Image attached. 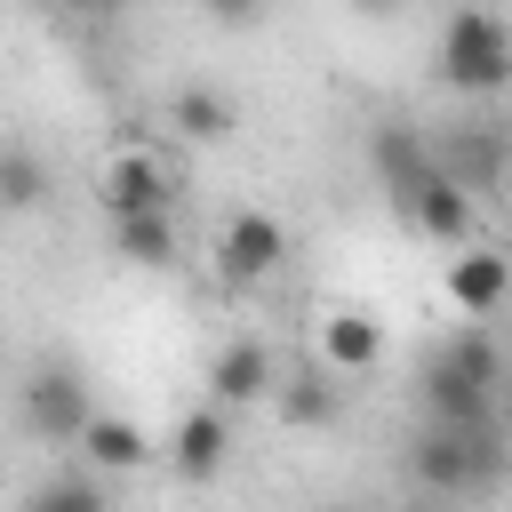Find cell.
Listing matches in <instances>:
<instances>
[{
  "label": "cell",
  "mask_w": 512,
  "mask_h": 512,
  "mask_svg": "<svg viewBox=\"0 0 512 512\" xmlns=\"http://www.w3.org/2000/svg\"><path fill=\"white\" fill-rule=\"evenodd\" d=\"M440 64V80L448 88H464V96H496L504 80H512V24L504 16H488V8H456L448 24H440V48H432Z\"/></svg>",
  "instance_id": "6da1fadb"
},
{
  "label": "cell",
  "mask_w": 512,
  "mask_h": 512,
  "mask_svg": "<svg viewBox=\"0 0 512 512\" xmlns=\"http://www.w3.org/2000/svg\"><path fill=\"white\" fill-rule=\"evenodd\" d=\"M408 472H416V488H432V496H472V488L496 480V448H488V432L424 424L416 448H408Z\"/></svg>",
  "instance_id": "7a4b0ae2"
},
{
  "label": "cell",
  "mask_w": 512,
  "mask_h": 512,
  "mask_svg": "<svg viewBox=\"0 0 512 512\" xmlns=\"http://www.w3.org/2000/svg\"><path fill=\"white\" fill-rule=\"evenodd\" d=\"M432 160H440V176L472 200V192H496V184L512 176V136H504L496 120H472V128H448V136L432 144Z\"/></svg>",
  "instance_id": "3957f363"
},
{
  "label": "cell",
  "mask_w": 512,
  "mask_h": 512,
  "mask_svg": "<svg viewBox=\"0 0 512 512\" xmlns=\"http://www.w3.org/2000/svg\"><path fill=\"white\" fill-rule=\"evenodd\" d=\"M24 424H32L40 440H56V448H80V440H88V424H96L80 368H40V376L24 384Z\"/></svg>",
  "instance_id": "277c9868"
},
{
  "label": "cell",
  "mask_w": 512,
  "mask_h": 512,
  "mask_svg": "<svg viewBox=\"0 0 512 512\" xmlns=\"http://www.w3.org/2000/svg\"><path fill=\"white\" fill-rule=\"evenodd\" d=\"M368 160H376V176H384V192H392V208H400V216H408V208L432 192V176H440L432 144H424L408 120H384V128L368 136Z\"/></svg>",
  "instance_id": "5b68a950"
},
{
  "label": "cell",
  "mask_w": 512,
  "mask_h": 512,
  "mask_svg": "<svg viewBox=\"0 0 512 512\" xmlns=\"http://www.w3.org/2000/svg\"><path fill=\"white\" fill-rule=\"evenodd\" d=\"M280 256H288V232H280V216H264V208H240V216L224 224V240H216V272H224L232 288L280 272Z\"/></svg>",
  "instance_id": "8992f818"
},
{
  "label": "cell",
  "mask_w": 512,
  "mask_h": 512,
  "mask_svg": "<svg viewBox=\"0 0 512 512\" xmlns=\"http://www.w3.org/2000/svg\"><path fill=\"white\" fill-rule=\"evenodd\" d=\"M208 392H216V408L280 400V368H272V344H264V336H232V344L208 360Z\"/></svg>",
  "instance_id": "52a82bcc"
},
{
  "label": "cell",
  "mask_w": 512,
  "mask_h": 512,
  "mask_svg": "<svg viewBox=\"0 0 512 512\" xmlns=\"http://www.w3.org/2000/svg\"><path fill=\"white\" fill-rule=\"evenodd\" d=\"M104 208H112V224H128V216H168V168H160L152 152H112V160H104Z\"/></svg>",
  "instance_id": "ba28073f"
},
{
  "label": "cell",
  "mask_w": 512,
  "mask_h": 512,
  "mask_svg": "<svg viewBox=\"0 0 512 512\" xmlns=\"http://www.w3.org/2000/svg\"><path fill=\"white\" fill-rule=\"evenodd\" d=\"M504 296H512V256H496V248H456L448 256V304L456 312L488 320Z\"/></svg>",
  "instance_id": "9c48e42d"
},
{
  "label": "cell",
  "mask_w": 512,
  "mask_h": 512,
  "mask_svg": "<svg viewBox=\"0 0 512 512\" xmlns=\"http://www.w3.org/2000/svg\"><path fill=\"white\" fill-rule=\"evenodd\" d=\"M320 360H328L336 376H368V368L384 360V320H368V312H328V320H320Z\"/></svg>",
  "instance_id": "30bf717a"
},
{
  "label": "cell",
  "mask_w": 512,
  "mask_h": 512,
  "mask_svg": "<svg viewBox=\"0 0 512 512\" xmlns=\"http://www.w3.org/2000/svg\"><path fill=\"white\" fill-rule=\"evenodd\" d=\"M224 456H232V424H224V408H192V416L176 424V440H168L176 480H208Z\"/></svg>",
  "instance_id": "8fae6325"
},
{
  "label": "cell",
  "mask_w": 512,
  "mask_h": 512,
  "mask_svg": "<svg viewBox=\"0 0 512 512\" xmlns=\"http://www.w3.org/2000/svg\"><path fill=\"white\" fill-rule=\"evenodd\" d=\"M432 360H440L448 376H464L472 392H488V400H504V352L488 344V328H456V336H448V344H440Z\"/></svg>",
  "instance_id": "7c38bea8"
},
{
  "label": "cell",
  "mask_w": 512,
  "mask_h": 512,
  "mask_svg": "<svg viewBox=\"0 0 512 512\" xmlns=\"http://www.w3.org/2000/svg\"><path fill=\"white\" fill-rule=\"evenodd\" d=\"M408 224H416L424 240H440V248H464V240H472V200H464L448 176H432V192L408 208Z\"/></svg>",
  "instance_id": "4fadbf2b"
},
{
  "label": "cell",
  "mask_w": 512,
  "mask_h": 512,
  "mask_svg": "<svg viewBox=\"0 0 512 512\" xmlns=\"http://www.w3.org/2000/svg\"><path fill=\"white\" fill-rule=\"evenodd\" d=\"M176 128L192 136V144H216V136H232V96H216L208 80H192V88H176Z\"/></svg>",
  "instance_id": "5bb4252c"
},
{
  "label": "cell",
  "mask_w": 512,
  "mask_h": 512,
  "mask_svg": "<svg viewBox=\"0 0 512 512\" xmlns=\"http://www.w3.org/2000/svg\"><path fill=\"white\" fill-rule=\"evenodd\" d=\"M112 248H120L128 264L160 272V264H176V224H168V216H128V224H112Z\"/></svg>",
  "instance_id": "9a60e30c"
},
{
  "label": "cell",
  "mask_w": 512,
  "mask_h": 512,
  "mask_svg": "<svg viewBox=\"0 0 512 512\" xmlns=\"http://www.w3.org/2000/svg\"><path fill=\"white\" fill-rule=\"evenodd\" d=\"M80 448H88V456H96V464H104V472H136V464H144V456H152V448H144V432H136V424H128V416H96V424H88V440H80Z\"/></svg>",
  "instance_id": "2e32d148"
},
{
  "label": "cell",
  "mask_w": 512,
  "mask_h": 512,
  "mask_svg": "<svg viewBox=\"0 0 512 512\" xmlns=\"http://www.w3.org/2000/svg\"><path fill=\"white\" fill-rule=\"evenodd\" d=\"M0 200H8L16 216L48 200V168H40V152H32V144H8V152H0Z\"/></svg>",
  "instance_id": "e0dca14e"
},
{
  "label": "cell",
  "mask_w": 512,
  "mask_h": 512,
  "mask_svg": "<svg viewBox=\"0 0 512 512\" xmlns=\"http://www.w3.org/2000/svg\"><path fill=\"white\" fill-rule=\"evenodd\" d=\"M24 512H112V504H104V488H96V480L56 472V480H40V488L24 496Z\"/></svg>",
  "instance_id": "ac0fdd59"
},
{
  "label": "cell",
  "mask_w": 512,
  "mask_h": 512,
  "mask_svg": "<svg viewBox=\"0 0 512 512\" xmlns=\"http://www.w3.org/2000/svg\"><path fill=\"white\" fill-rule=\"evenodd\" d=\"M280 416H288V424H328V416H336V392H328L320 376H296V384H280Z\"/></svg>",
  "instance_id": "d6986e66"
},
{
  "label": "cell",
  "mask_w": 512,
  "mask_h": 512,
  "mask_svg": "<svg viewBox=\"0 0 512 512\" xmlns=\"http://www.w3.org/2000/svg\"><path fill=\"white\" fill-rule=\"evenodd\" d=\"M496 416H504V440H512V376H504V400H496Z\"/></svg>",
  "instance_id": "ffe728a7"
}]
</instances>
